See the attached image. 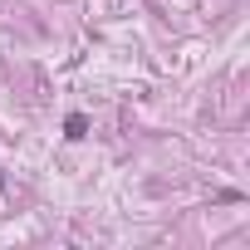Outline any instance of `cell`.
Listing matches in <instances>:
<instances>
[{"label": "cell", "instance_id": "1", "mask_svg": "<svg viewBox=\"0 0 250 250\" xmlns=\"http://www.w3.org/2000/svg\"><path fill=\"white\" fill-rule=\"evenodd\" d=\"M64 133H69V138H74V143H79V138H83V133H88V118H83V113H74V118H69V123H64Z\"/></svg>", "mask_w": 250, "mask_h": 250}]
</instances>
